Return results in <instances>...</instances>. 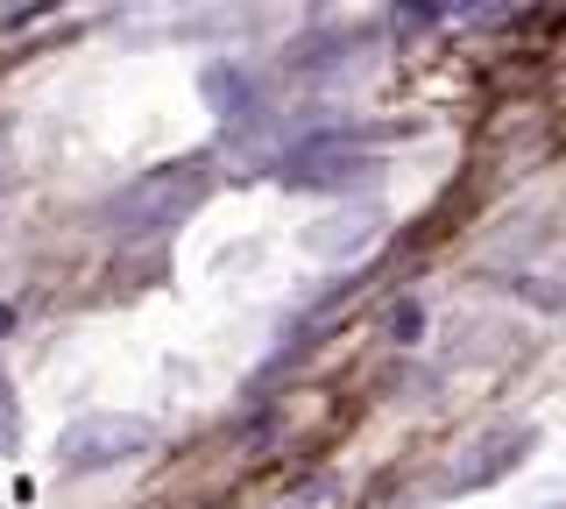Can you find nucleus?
Segmentation results:
<instances>
[{
	"mask_svg": "<svg viewBox=\"0 0 566 509\" xmlns=\"http://www.w3.org/2000/svg\"><path fill=\"white\" fill-rule=\"evenodd\" d=\"M447 0H397V29H418V22H439Z\"/></svg>",
	"mask_w": 566,
	"mask_h": 509,
	"instance_id": "0eeeda50",
	"label": "nucleus"
},
{
	"mask_svg": "<svg viewBox=\"0 0 566 509\" xmlns=\"http://www.w3.org/2000/svg\"><path fill=\"white\" fill-rule=\"evenodd\" d=\"M531 438H538L531 425H495V432H482V438H474V446L453 460L447 496H474V488H495V481H503V474L531 453Z\"/></svg>",
	"mask_w": 566,
	"mask_h": 509,
	"instance_id": "20e7f679",
	"label": "nucleus"
},
{
	"mask_svg": "<svg viewBox=\"0 0 566 509\" xmlns=\"http://www.w3.org/2000/svg\"><path fill=\"white\" fill-rule=\"evenodd\" d=\"M14 438H22V432H14V390L0 382V453H14Z\"/></svg>",
	"mask_w": 566,
	"mask_h": 509,
	"instance_id": "6e6552de",
	"label": "nucleus"
},
{
	"mask_svg": "<svg viewBox=\"0 0 566 509\" xmlns=\"http://www.w3.org/2000/svg\"><path fill=\"white\" fill-rule=\"evenodd\" d=\"M248 99H255V85H248V78L234 72V64H212V72H206V107H212V114H227V120H234V114L248 107Z\"/></svg>",
	"mask_w": 566,
	"mask_h": 509,
	"instance_id": "39448f33",
	"label": "nucleus"
},
{
	"mask_svg": "<svg viewBox=\"0 0 566 509\" xmlns=\"http://www.w3.org/2000/svg\"><path fill=\"white\" fill-rule=\"evenodd\" d=\"M149 438L156 425L149 417H78L64 438H57V460L64 467H120V460H135V453H149Z\"/></svg>",
	"mask_w": 566,
	"mask_h": 509,
	"instance_id": "7ed1b4c3",
	"label": "nucleus"
},
{
	"mask_svg": "<svg viewBox=\"0 0 566 509\" xmlns=\"http://www.w3.org/2000/svg\"><path fill=\"white\" fill-rule=\"evenodd\" d=\"M0 199H8V163H0Z\"/></svg>",
	"mask_w": 566,
	"mask_h": 509,
	"instance_id": "9b49d317",
	"label": "nucleus"
},
{
	"mask_svg": "<svg viewBox=\"0 0 566 509\" xmlns=\"http://www.w3.org/2000/svg\"><path fill=\"white\" fill-rule=\"evenodd\" d=\"M276 178L291 184V191H354V184L376 178V156L361 149V135H347V128H318V135H305V142L283 156Z\"/></svg>",
	"mask_w": 566,
	"mask_h": 509,
	"instance_id": "f03ea898",
	"label": "nucleus"
},
{
	"mask_svg": "<svg viewBox=\"0 0 566 509\" xmlns=\"http://www.w3.org/2000/svg\"><path fill=\"white\" fill-rule=\"evenodd\" d=\"M453 14H482V8H495V0H447Z\"/></svg>",
	"mask_w": 566,
	"mask_h": 509,
	"instance_id": "1a4fd4ad",
	"label": "nucleus"
},
{
	"mask_svg": "<svg viewBox=\"0 0 566 509\" xmlns=\"http://www.w3.org/2000/svg\"><path fill=\"white\" fill-rule=\"evenodd\" d=\"M206 191H212V163H206V156H177V163H156V170H142L135 184H120L114 199L99 205V226L120 234V241L170 234L177 220L199 213Z\"/></svg>",
	"mask_w": 566,
	"mask_h": 509,
	"instance_id": "f257e3e1",
	"label": "nucleus"
},
{
	"mask_svg": "<svg viewBox=\"0 0 566 509\" xmlns=\"http://www.w3.org/2000/svg\"><path fill=\"white\" fill-rule=\"evenodd\" d=\"M418 332H424V311L411 305V297H403V305L389 311V340H418Z\"/></svg>",
	"mask_w": 566,
	"mask_h": 509,
	"instance_id": "423d86ee",
	"label": "nucleus"
},
{
	"mask_svg": "<svg viewBox=\"0 0 566 509\" xmlns=\"http://www.w3.org/2000/svg\"><path fill=\"white\" fill-rule=\"evenodd\" d=\"M8 332H14V311H8V305H0V340H8Z\"/></svg>",
	"mask_w": 566,
	"mask_h": 509,
	"instance_id": "9d476101",
	"label": "nucleus"
}]
</instances>
